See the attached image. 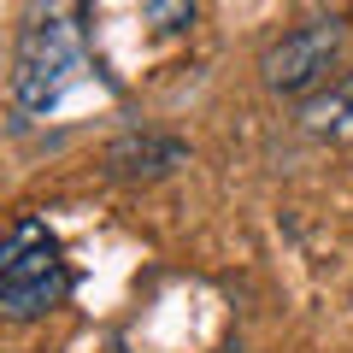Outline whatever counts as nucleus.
Here are the masks:
<instances>
[{
	"label": "nucleus",
	"instance_id": "f257e3e1",
	"mask_svg": "<svg viewBox=\"0 0 353 353\" xmlns=\"http://www.w3.org/2000/svg\"><path fill=\"white\" fill-rule=\"evenodd\" d=\"M88 12L94 0H30L12 53V101L30 118L53 112L88 65Z\"/></svg>",
	"mask_w": 353,
	"mask_h": 353
},
{
	"label": "nucleus",
	"instance_id": "39448f33",
	"mask_svg": "<svg viewBox=\"0 0 353 353\" xmlns=\"http://www.w3.org/2000/svg\"><path fill=\"white\" fill-rule=\"evenodd\" d=\"M306 130L312 136H353V71L330 88L324 101L306 106Z\"/></svg>",
	"mask_w": 353,
	"mask_h": 353
},
{
	"label": "nucleus",
	"instance_id": "f03ea898",
	"mask_svg": "<svg viewBox=\"0 0 353 353\" xmlns=\"http://www.w3.org/2000/svg\"><path fill=\"white\" fill-rule=\"evenodd\" d=\"M65 294H71V271H65L59 236L41 218H18L0 236V318L12 324L48 318L53 306H65Z\"/></svg>",
	"mask_w": 353,
	"mask_h": 353
},
{
	"label": "nucleus",
	"instance_id": "7ed1b4c3",
	"mask_svg": "<svg viewBox=\"0 0 353 353\" xmlns=\"http://www.w3.org/2000/svg\"><path fill=\"white\" fill-rule=\"evenodd\" d=\"M341 53H347V24H341V18H306V24H294L283 41L265 48V59H259L265 88L283 94V101H301L318 83H330V71L341 65Z\"/></svg>",
	"mask_w": 353,
	"mask_h": 353
},
{
	"label": "nucleus",
	"instance_id": "20e7f679",
	"mask_svg": "<svg viewBox=\"0 0 353 353\" xmlns=\"http://www.w3.org/2000/svg\"><path fill=\"white\" fill-rule=\"evenodd\" d=\"M112 176H165L171 165H183V141L171 136H124L112 153H106Z\"/></svg>",
	"mask_w": 353,
	"mask_h": 353
},
{
	"label": "nucleus",
	"instance_id": "423d86ee",
	"mask_svg": "<svg viewBox=\"0 0 353 353\" xmlns=\"http://www.w3.org/2000/svg\"><path fill=\"white\" fill-rule=\"evenodd\" d=\"M141 12H148L153 36H183V30H194V0H141Z\"/></svg>",
	"mask_w": 353,
	"mask_h": 353
}]
</instances>
